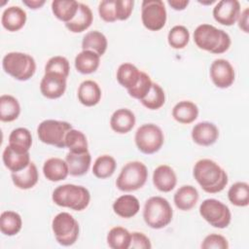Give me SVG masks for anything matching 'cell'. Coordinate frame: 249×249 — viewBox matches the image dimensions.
<instances>
[{"label": "cell", "mask_w": 249, "mask_h": 249, "mask_svg": "<svg viewBox=\"0 0 249 249\" xmlns=\"http://www.w3.org/2000/svg\"><path fill=\"white\" fill-rule=\"evenodd\" d=\"M79 4L75 0H54L52 2V11L57 19L66 23L76 16Z\"/></svg>", "instance_id": "30"}, {"label": "cell", "mask_w": 249, "mask_h": 249, "mask_svg": "<svg viewBox=\"0 0 249 249\" xmlns=\"http://www.w3.org/2000/svg\"><path fill=\"white\" fill-rule=\"evenodd\" d=\"M27 19L26 12L18 6H11L6 8L1 17V23L5 29L11 32L21 29Z\"/></svg>", "instance_id": "17"}, {"label": "cell", "mask_w": 249, "mask_h": 249, "mask_svg": "<svg viewBox=\"0 0 249 249\" xmlns=\"http://www.w3.org/2000/svg\"><path fill=\"white\" fill-rule=\"evenodd\" d=\"M2 160L5 166L12 172H18L24 169L30 163V155L27 153H20L14 150L11 146H6Z\"/></svg>", "instance_id": "20"}, {"label": "cell", "mask_w": 249, "mask_h": 249, "mask_svg": "<svg viewBox=\"0 0 249 249\" xmlns=\"http://www.w3.org/2000/svg\"><path fill=\"white\" fill-rule=\"evenodd\" d=\"M140 102L147 109L158 110L165 103V93L159 84L153 83L149 93Z\"/></svg>", "instance_id": "39"}, {"label": "cell", "mask_w": 249, "mask_h": 249, "mask_svg": "<svg viewBox=\"0 0 249 249\" xmlns=\"http://www.w3.org/2000/svg\"><path fill=\"white\" fill-rule=\"evenodd\" d=\"M147 179V166L141 161L133 160L123 166L116 180V186L122 192H133L142 188Z\"/></svg>", "instance_id": "6"}, {"label": "cell", "mask_w": 249, "mask_h": 249, "mask_svg": "<svg viewBox=\"0 0 249 249\" xmlns=\"http://www.w3.org/2000/svg\"><path fill=\"white\" fill-rule=\"evenodd\" d=\"M32 145L31 132L25 127H18L9 135V146L20 153H27Z\"/></svg>", "instance_id": "34"}, {"label": "cell", "mask_w": 249, "mask_h": 249, "mask_svg": "<svg viewBox=\"0 0 249 249\" xmlns=\"http://www.w3.org/2000/svg\"><path fill=\"white\" fill-rule=\"evenodd\" d=\"M129 248L131 249H150L152 248L151 241L148 236L143 232L133 231L131 232V242Z\"/></svg>", "instance_id": "46"}, {"label": "cell", "mask_w": 249, "mask_h": 249, "mask_svg": "<svg viewBox=\"0 0 249 249\" xmlns=\"http://www.w3.org/2000/svg\"><path fill=\"white\" fill-rule=\"evenodd\" d=\"M72 124L65 121L45 120L37 127L39 140L47 145L65 148V136L72 129Z\"/></svg>", "instance_id": "8"}, {"label": "cell", "mask_w": 249, "mask_h": 249, "mask_svg": "<svg viewBox=\"0 0 249 249\" xmlns=\"http://www.w3.org/2000/svg\"><path fill=\"white\" fill-rule=\"evenodd\" d=\"M52 199L58 206L67 207L75 211H82L89 204L90 194L86 187L64 184L53 190Z\"/></svg>", "instance_id": "3"}, {"label": "cell", "mask_w": 249, "mask_h": 249, "mask_svg": "<svg viewBox=\"0 0 249 249\" xmlns=\"http://www.w3.org/2000/svg\"><path fill=\"white\" fill-rule=\"evenodd\" d=\"M22 228V220L15 211H4L0 215V231L4 235L13 236L18 234Z\"/></svg>", "instance_id": "33"}, {"label": "cell", "mask_w": 249, "mask_h": 249, "mask_svg": "<svg viewBox=\"0 0 249 249\" xmlns=\"http://www.w3.org/2000/svg\"><path fill=\"white\" fill-rule=\"evenodd\" d=\"M4 71L18 81L29 80L36 71L35 59L28 53L11 52L2 59Z\"/></svg>", "instance_id": "5"}, {"label": "cell", "mask_w": 249, "mask_h": 249, "mask_svg": "<svg viewBox=\"0 0 249 249\" xmlns=\"http://www.w3.org/2000/svg\"><path fill=\"white\" fill-rule=\"evenodd\" d=\"M248 17H249V9L245 8L242 12H240V15L238 17V26L239 28L244 31L245 33H248Z\"/></svg>", "instance_id": "47"}, {"label": "cell", "mask_w": 249, "mask_h": 249, "mask_svg": "<svg viewBox=\"0 0 249 249\" xmlns=\"http://www.w3.org/2000/svg\"><path fill=\"white\" fill-rule=\"evenodd\" d=\"M137 149L146 155L157 153L163 145L164 135L160 126L155 124H145L139 126L134 135Z\"/></svg>", "instance_id": "9"}, {"label": "cell", "mask_w": 249, "mask_h": 249, "mask_svg": "<svg viewBox=\"0 0 249 249\" xmlns=\"http://www.w3.org/2000/svg\"><path fill=\"white\" fill-rule=\"evenodd\" d=\"M52 230L55 240L62 246L73 245L78 237L80 227L78 221L68 212H60L52 222Z\"/></svg>", "instance_id": "7"}, {"label": "cell", "mask_w": 249, "mask_h": 249, "mask_svg": "<svg viewBox=\"0 0 249 249\" xmlns=\"http://www.w3.org/2000/svg\"><path fill=\"white\" fill-rule=\"evenodd\" d=\"M117 168L116 160L109 155L99 156L93 163L92 173L96 178L106 179L111 177Z\"/></svg>", "instance_id": "36"}, {"label": "cell", "mask_w": 249, "mask_h": 249, "mask_svg": "<svg viewBox=\"0 0 249 249\" xmlns=\"http://www.w3.org/2000/svg\"><path fill=\"white\" fill-rule=\"evenodd\" d=\"M75 68L81 74H91L97 70L100 56L92 51H82L75 57Z\"/></svg>", "instance_id": "28"}, {"label": "cell", "mask_w": 249, "mask_h": 249, "mask_svg": "<svg viewBox=\"0 0 249 249\" xmlns=\"http://www.w3.org/2000/svg\"><path fill=\"white\" fill-rule=\"evenodd\" d=\"M195 44L201 50L220 54L226 53L231 44L230 35L208 23L199 24L194 31Z\"/></svg>", "instance_id": "2"}, {"label": "cell", "mask_w": 249, "mask_h": 249, "mask_svg": "<svg viewBox=\"0 0 249 249\" xmlns=\"http://www.w3.org/2000/svg\"><path fill=\"white\" fill-rule=\"evenodd\" d=\"M108 41L106 36L97 30L88 32L82 40L83 51H92L99 56L103 55L107 50Z\"/></svg>", "instance_id": "29"}, {"label": "cell", "mask_w": 249, "mask_h": 249, "mask_svg": "<svg viewBox=\"0 0 249 249\" xmlns=\"http://www.w3.org/2000/svg\"><path fill=\"white\" fill-rule=\"evenodd\" d=\"M66 79L64 76L47 72L40 82L41 93L49 99H56L61 97L66 90Z\"/></svg>", "instance_id": "14"}, {"label": "cell", "mask_w": 249, "mask_h": 249, "mask_svg": "<svg viewBox=\"0 0 249 249\" xmlns=\"http://www.w3.org/2000/svg\"><path fill=\"white\" fill-rule=\"evenodd\" d=\"M134 1L133 0H116V17L117 20H125L127 19L133 10Z\"/></svg>", "instance_id": "45"}, {"label": "cell", "mask_w": 249, "mask_h": 249, "mask_svg": "<svg viewBox=\"0 0 249 249\" xmlns=\"http://www.w3.org/2000/svg\"><path fill=\"white\" fill-rule=\"evenodd\" d=\"M20 114V105L16 97L10 94L0 96V120L10 123L18 118Z\"/></svg>", "instance_id": "32"}, {"label": "cell", "mask_w": 249, "mask_h": 249, "mask_svg": "<svg viewBox=\"0 0 249 249\" xmlns=\"http://www.w3.org/2000/svg\"><path fill=\"white\" fill-rule=\"evenodd\" d=\"M190 41V32L184 25L173 26L167 35V42L173 49H184Z\"/></svg>", "instance_id": "40"}, {"label": "cell", "mask_w": 249, "mask_h": 249, "mask_svg": "<svg viewBox=\"0 0 249 249\" xmlns=\"http://www.w3.org/2000/svg\"><path fill=\"white\" fill-rule=\"evenodd\" d=\"M92 19L93 16L90 8L86 4L80 3L76 16L69 22H66L65 26L73 33H81L91 25Z\"/></svg>", "instance_id": "26"}, {"label": "cell", "mask_w": 249, "mask_h": 249, "mask_svg": "<svg viewBox=\"0 0 249 249\" xmlns=\"http://www.w3.org/2000/svg\"><path fill=\"white\" fill-rule=\"evenodd\" d=\"M47 72H54L67 78L70 72V64L68 59L62 55L51 57L45 65V73Z\"/></svg>", "instance_id": "41"}, {"label": "cell", "mask_w": 249, "mask_h": 249, "mask_svg": "<svg viewBox=\"0 0 249 249\" xmlns=\"http://www.w3.org/2000/svg\"><path fill=\"white\" fill-rule=\"evenodd\" d=\"M141 71L133 64L124 62L117 70V81L126 89H132L139 81Z\"/></svg>", "instance_id": "31"}, {"label": "cell", "mask_w": 249, "mask_h": 249, "mask_svg": "<svg viewBox=\"0 0 249 249\" xmlns=\"http://www.w3.org/2000/svg\"><path fill=\"white\" fill-rule=\"evenodd\" d=\"M65 148H68L73 153L88 152V140L84 132L72 128L65 136Z\"/></svg>", "instance_id": "38"}, {"label": "cell", "mask_w": 249, "mask_h": 249, "mask_svg": "<svg viewBox=\"0 0 249 249\" xmlns=\"http://www.w3.org/2000/svg\"><path fill=\"white\" fill-rule=\"evenodd\" d=\"M65 160L67 162L70 175L82 176L88 172L90 166L91 156L89 151L85 153L69 152L66 155Z\"/></svg>", "instance_id": "24"}, {"label": "cell", "mask_w": 249, "mask_h": 249, "mask_svg": "<svg viewBox=\"0 0 249 249\" xmlns=\"http://www.w3.org/2000/svg\"><path fill=\"white\" fill-rule=\"evenodd\" d=\"M22 3L26 5L29 9L36 10V9H40L46 3V1L45 0H22Z\"/></svg>", "instance_id": "49"}, {"label": "cell", "mask_w": 249, "mask_h": 249, "mask_svg": "<svg viewBox=\"0 0 249 249\" xmlns=\"http://www.w3.org/2000/svg\"><path fill=\"white\" fill-rule=\"evenodd\" d=\"M44 176L52 182H58L66 179L69 169L66 160L59 158H50L43 165Z\"/></svg>", "instance_id": "22"}, {"label": "cell", "mask_w": 249, "mask_h": 249, "mask_svg": "<svg viewBox=\"0 0 249 249\" xmlns=\"http://www.w3.org/2000/svg\"><path fill=\"white\" fill-rule=\"evenodd\" d=\"M101 89L98 84L92 80H86L82 82L78 88V99L87 106L92 107L99 103L101 99Z\"/></svg>", "instance_id": "19"}, {"label": "cell", "mask_w": 249, "mask_h": 249, "mask_svg": "<svg viewBox=\"0 0 249 249\" xmlns=\"http://www.w3.org/2000/svg\"><path fill=\"white\" fill-rule=\"evenodd\" d=\"M193 175L201 187L208 194H217L225 189L229 179L227 172L214 160L202 159L195 163Z\"/></svg>", "instance_id": "1"}, {"label": "cell", "mask_w": 249, "mask_h": 249, "mask_svg": "<svg viewBox=\"0 0 249 249\" xmlns=\"http://www.w3.org/2000/svg\"><path fill=\"white\" fill-rule=\"evenodd\" d=\"M193 141L200 146L213 145L219 138V129L213 123L200 122L192 129Z\"/></svg>", "instance_id": "15"}, {"label": "cell", "mask_w": 249, "mask_h": 249, "mask_svg": "<svg viewBox=\"0 0 249 249\" xmlns=\"http://www.w3.org/2000/svg\"><path fill=\"white\" fill-rule=\"evenodd\" d=\"M198 197V192L194 186L184 185L180 187L174 194L173 201L179 210L188 211L195 207Z\"/></svg>", "instance_id": "23"}, {"label": "cell", "mask_w": 249, "mask_h": 249, "mask_svg": "<svg viewBox=\"0 0 249 249\" xmlns=\"http://www.w3.org/2000/svg\"><path fill=\"white\" fill-rule=\"evenodd\" d=\"M131 232L123 227H114L107 233V244L112 249H128Z\"/></svg>", "instance_id": "35"}, {"label": "cell", "mask_w": 249, "mask_h": 249, "mask_svg": "<svg viewBox=\"0 0 249 249\" xmlns=\"http://www.w3.org/2000/svg\"><path fill=\"white\" fill-rule=\"evenodd\" d=\"M115 2L116 0H103L98 5V14L106 22H114L117 20Z\"/></svg>", "instance_id": "44"}, {"label": "cell", "mask_w": 249, "mask_h": 249, "mask_svg": "<svg viewBox=\"0 0 249 249\" xmlns=\"http://www.w3.org/2000/svg\"><path fill=\"white\" fill-rule=\"evenodd\" d=\"M166 9L161 0H144L141 4V20L151 31H159L165 25Z\"/></svg>", "instance_id": "11"}, {"label": "cell", "mask_w": 249, "mask_h": 249, "mask_svg": "<svg viewBox=\"0 0 249 249\" xmlns=\"http://www.w3.org/2000/svg\"><path fill=\"white\" fill-rule=\"evenodd\" d=\"M113 210L115 214L122 218H132L139 212L140 202L132 195H123L114 201Z\"/></svg>", "instance_id": "21"}, {"label": "cell", "mask_w": 249, "mask_h": 249, "mask_svg": "<svg viewBox=\"0 0 249 249\" xmlns=\"http://www.w3.org/2000/svg\"><path fill=\"white\" fill-rule=\"evenodd\" d=\"M199 214L210 226L218 229L227 228L231 220L230 208L215 198L204 199L199 205Z\"/></svg>", "instance_id": "10"}, {"label": "cell", "mask_w": 249, "mask_h": 249, "mask_svg": "<svg viewBox=\"0 0 249 249\" xmlns=\"http://www.w3.org/2000/svg\"><path fill=\"white\" fill-rule=\"evenodd\" d=\"M209 75L213 84L220 89L230 88L235 79V72L232 65L224 58L215 59L211 63Z\"/></svg>", "instance_id": "12"}, {"label": "cell", "mask_w": 249, "mask_h": 249, "mask_svg": "<svg viewBox=\"0 0 249 249\" xmlns=\"http://www.w3.org/2000/svg\"><path fill=\"white\" fill-rule=\"evenodd\" d=\"M240 3L237 0H221L213 8L214 19L223 25L234 24L240 15Z\"/></svg>", "instance_id": "13"}, {"label": "cell", "mask_w": 249, "mask_h": 249, "mask_svg": "<svg viewBox=\"0 0 249 249\" xmlns=\"http://www.w3.org/2000/svg\"><path fill=\"white\" fill-rule=\"evenodd\" d=\"M173 217V210L168 200L162 196H151L144 204L143 219L152 229L160 230L168 226Z\"/></svg>", "instance_id": "4"}, {"label": "cell", "mask_w": 249, "mask_h": 249, "mask_svg": "<svg viewBox=\"0 0 249 249\" xmlns=\"http://www.w3.org/2000/svg\"><path fill=\"white\" fill-rule=\"evenodd\" d=\"M39 179L37 167L34 162L30 163L22 170L12 172V180L14 185L20 190H28L33 188Z\"/></svg>", "instance_id": "25"}, {"label": "cell", "mask_w": 249, "mask_h": 249, "mask_svg": "<svg viewBox=\"0 0 249 249\" xmlns=\"http://www.w3.org/2000/svg\"><path fill=\"white\" fill-rule=\"evenodd\" d=\"M198 116L197 106L190 100L179 101L172 109L173 119L184 124H189L195 122Z\"/></svg>", "instance_id": "27"}, {"label": "cell", "mask_w": 249, "mask_h": 249, "mask_svg": "<svg viewBox=\"0 0 249 249\" xmlns=\"http://www.w3.org/2000/svg\"><path fill=\"white\" fill-rule=\"evenodd\" d=\"M230 202L238 207H245L249 204V185L246 182H236L228 191Z\"/></svg>", "instance_id": "37"}, {"label": "cell", "mask_w": 249, "mask_h": 249, "mask_svg": "<svg viewBox=\"0 0 249 249\" xmlns=\"http://www.w3.org/2000/svg\"><path fill=\"white\" fill-rule=\"evenodd\" d=\"M135 115L126 108H121L116 110L110 118L111 128L120 134L129 132L135 125Z\"/></svg>", "instance_id": "18"}, {"label": "cell", "mask_w": 249, "mask_h": 249, "mask_svg": "<svg viewBox=\"0 0 249 249\" xmlns=\"http://www.w3.org/2000/svg\"><path fill=\"white\" fill-rule=\"evenodd\" d=\"M153 184L162 193L171 192L177 184L175 171L169 165H159L153 172Z\"/></svg>", "instance_id": "16"}, {"label": "cell", "mask_w": 249, "mask_h": 249, "mask_svg": "<svg viewBox=\"0 0 249 249\" xmlns=\"http://www.w3.org/2000/svg\"><path fill=\"white\" fill-rule=\"evenodd\" d=\"M152 85H153V82L150 76L147 73L141 71V75L138 83L132 89H127V92L131 97L141 100L149 93L152 88Z\"/></svg>", "instance_id": "42"}, {"label": "cell", "mask_w": 249, "mask_h": 249, "mask_svg": "<svg viewBox=\"0 0 249 249\" xmlns=\"http://www.w3.org/2000/svg\"><path fill=\"white\" fill-rule=\"evenodd\" d=\"M168 5L175 11H183L187 8L190 1L189 0H168Z\"/></svg>", "instance_id": "48"}, {"label": "cell", "mask_w": 249, "mask_h": 249, "mask_svg": "<svg viewBox=\"0 0 249 249\" xmlns=\"http://www.w3.org/2000/svg\"><path fill=\"white\" fill-rule=\"evenodd\" d=\"M202 249H228L229 242L228 239L217 233H210L206 235L201 243Z\"/></svg>", "instance_id": "43"}]
</instances>
